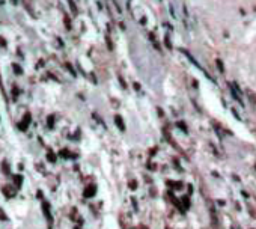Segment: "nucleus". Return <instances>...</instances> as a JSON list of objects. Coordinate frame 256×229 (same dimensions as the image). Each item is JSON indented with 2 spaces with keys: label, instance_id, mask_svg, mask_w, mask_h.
<instances>
[{
  "label": "nucleus",
  "instance_id": "6e6552de",
  "mask_svg": "<svg viewBox=\"0 0 256 229\" xmlns=\"http://www.w3.org/2000/svg\"><path fill=\"white\" fill-rule=\"evenodd\" d=\"M0 219H2V220H6V219H8V217L3 214V211H2V210H0Z\"/></svg>",
  "mask_w": 256,
  "mask_h": 229
},
{
  "label": "nucleus",
  "instance_id": "9b49d317",
  "mask_svg": "<svg viewBox=\"0 0 256 229\" xmlns=\"http://www.w3.org/2000/svg\"><path fill=\"white\" fill-rule=\"evenodd\" d=\"M75 229H79V228H75Z\"/></svg>",
  "mask_w": 256,
  "mask_h": 229
},
{
  "label": "nucleus",
  "instance_id": "1a4fd4ad",
  "mask_svg": "<svg viewBox=\"0 0 256 229\" xmlns=\"http://www.w3.org/2000/svg\"><path fill=\"white\" fill-rule=\"evenodd\" d=\"M15 182L17 184H21V176H15Z\"/></svg>",
  "mask_w": 256,
  "mask_h": 229
},
{
  "label": "nucleus",
  "instance_id": "0eeeda50",
  "mask_svg": "<svg viewBox=\"0 0 256 229\" xmlns=\"http://www.w3.org/2000/svg\"><path fill=\"white\" fill-rule=\"evenodd\" d=\"M48 125H50V128L53 127V116H50V118H48Z\"/></svg>",
  "mask_w": 256,
  "mask_h": 229
},
{
  "label": "nucleus",
  "instance_id": "f257e3e1",
  "mask_svg": "<svg viewBox=\"0 0 256 229\" xmlns=\"http://www.w3.org/2000/svg\"><path fill=\"white\" fill-rule=\"evenodd\" d=\"M30 119H32V118H30V115H26V116H24V119L18 124V128H20V130H23V131H26V130H27V127H29V124H30Z\"/></svg>",
  "mask_w": 256,
  "mask_h": 229
},
{
  "label": "nucleus",
  "instance_id": "7ed1b4c3",
  "mask_svg": "<svg viewBox=\"0 0 256 229\" xmlns=\"http://www.w3.org/2000/svg\"><path fill=\"white\" fill-rule=\"evenodd\" d=\"M42 208H44V214H45V217H47V220L51 223V214H50V205H48L47 202H44V205H42Z\"/></svg>",
  "mask_w": 256,
  "mask_h": 229
},
{
  "label": "nucleus",
  "instance_id": "9d476101",
  "mask_svg": "<svg viewBox=\"0 0 256 229\" xmlns=\"http://www.w3.org/2000/svg\"><path fill=\"white\" fill-rule=\"evenodd\" d=\"M14 66H15L14 69H15V72H17V74H18V72H21V69H18V65H14Z\"/></svg>",
  "mask_w": 256,
  "mask_h": 229
},
{
  "label": "nucleus",
  "instance_id": "20e7f679",
  "mask_svg": "<svg viewBox=\"0 0 256 229\" xmlns=\"http://www.w3.org/2000/svg\"><path fill=\"white\" fill-rule=\"evenodd\" d=\"M114 121H116V124H118V128L124 130V122L121 121V118H119V116H116V119H114Z\"/></svg>",
  "mask_w": 256,
  "mask_h": 229
},
{
  "label": "nucleus",
  "instance_id": "f03ea898",
  "mask_svg": "<svg viewBox=\"0 0 256 229\" xmlns=\"http://www.w3.org/2000/svg\"><path fill=\"white\" fill-rule=\"evenodd\" d=\"M95 192H96V188H95V185H89L86 190H84V196L86 197H91V196H94L95 195Z\"/></svg>",
  "mask_w": 256,
  "mask_h": 229
},
{
  "label": "nucleus",
  "instance_id": "39448f33",
  "mask_svg": "<svg viewBox=\"0 0 256 229\" xmlns=\"http://www.w3.org/2000/svg\"><path fill=\"white\" fill-rule=\"evenodd\" d=\"M5 195H6V196H11V197H12L14 195H15V192H14V190H9V188H5Z\"/></svg>",
  "mask_w": 256,
  "mask_h": 229
},
{
  "label": "nucleus",
  "instance_id": "423d86ee",
  "mask_svg": "<svg viewBox=\"0 0 256 229\" xmlns=\"http://www.w3.org/2000/svg\"><path fill=\"white\" fill-rule=\"evenodd\" d=\"M48 160H50V161H56V157H54V154H51V152H50V154H48Z\"/></svg>",
  "mask_w": 256,
  "mask_h": 229
}]
</instances>
